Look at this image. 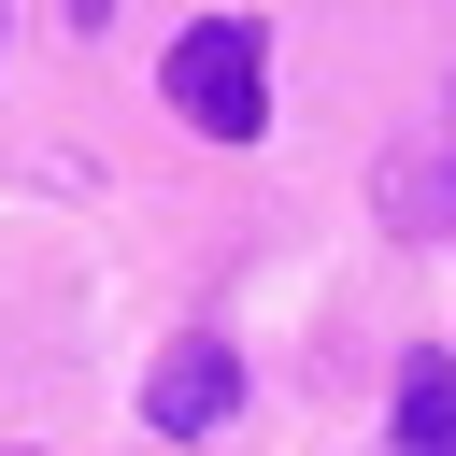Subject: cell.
Returning <instances> with one entry per match:
<instances>
[{
    "instance_id": "cell-1",
    "label": "cell",
    "mask_w": 456,
    "mask_h": 456,
    "mask_svg": "<svg viewBox=\"0 0 456 456\" xmlns=\"http://www.w3.org/2000/svg\"><path fill=\"white\" fill-rule=\"evenodd\" d=\"M157 100H171L200 142H256V128H271V28H256V14H200V28L157 57Z\"/></svg>"
},
{
    "instance_id": "cell-2",
    "label": "cell",
    "mask_w": 456,
    "mask_h": 456,
    "mask_svg": "<svg viewBox=\"0 0 456 456\" xmlns=\"http://www.w3.org/2000/svg\"><path fill=\"white\" fill-rule=\"evenodd\" d=\"M228 399H242V356H228L214 328H185V342H171V356L142 370V428H157V442H200V428H214Z\"/></svg>"
},
{
    "instance_id": "cell-3",
    "label": "cell",
    "mask_w": 456,
    "mask_h": 456,
    "mask_svg": "<svg viewBox=\"0 0 456 456\" xmlns=\"http://www.w3.org/2000/svg\"><path fill=\"white\" fill-rule=\"evenodd\" d=\"M385 442H399V456H456V356H413V370H399Z\"/></svg>"
},
{
    "instance_id": "cell-4",
    "label": "cell",
    "mask_w": 456,
    "mask_h": 456,
    "mask_svg": "<svg viewBox=\"0 0 456 456\" xmlns=\"http://www.w3.org/2000/svg\"><path fill=\"white\" fill-rule=\"evenodd\" d=\"M71 28H114V0H71Z\"/></svg>"
}]
</instances>
